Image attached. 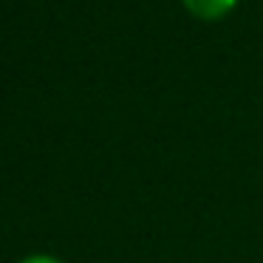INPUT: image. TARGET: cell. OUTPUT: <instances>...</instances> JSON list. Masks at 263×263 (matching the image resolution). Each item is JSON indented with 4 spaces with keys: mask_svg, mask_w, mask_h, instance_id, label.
<instances>
[{
    "mask_svg": "<svg viewBox=\"0 0 263 263\" xmlns=\"http://www.w3.org/2000/svg\"><path fill=\"white\" fill-rule=\"evenodd\" d=\"M238 3L240 0H181L190 17L201 20V23H221L238 9Z\"/></svg>",
    "mask_w": 263,
    "mask_h": 263,
    "instance_id": "obj_1",
    "label": "cell"
},
{
    "mask_svg": "<svg viewBox=\"0 0 263 263\" xmlns=\"http://www.w3.org/2000/svg\"><path fill=\"white\" fill-rule=\"evenodd\" d=\"M17 263H65V260H60V257H54V255H29Z\"/></svg>",
    "mask_w": 263,
    "mask_h": 263,
    "instance_id": "obj_2",
    "label": "cell"
}]
</instances>
